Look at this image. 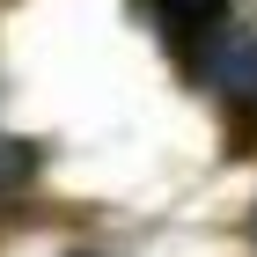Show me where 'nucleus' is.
Returning a JSON list of instances; mask_svg holds the SVG:
<instances>
[{"label":"nucleus","mask_w":257,"mask_h":257,"mask_svg":"<svg viewBox=\"0 0 257 257\" xmlns=\"http://www.w3.org/2000/svg\"><path fill=\"white\" fill-rule=\"evenodd\" d=\"M37 147H30V140H15V133H0V191H22V184L37 177Z\"/></svg>","instance_id":"3"},{"label":"nucleus","mask_w":257,"mask_h":257,"mask_svg":"<svg viewBox=\"0 0 257 257\" xmlns=\"http://www.w3.org/2000/svg\"><path fill=\"white\" fill-rule=\"evenodd\" d=\"M147 8H155L169 44H198V37H213L228 22V0H147Z\"/></svg>","instance_id":"2"},{"label":"nucleus","mask_w":257,"mask_h":257,"mask_svg":"<svg viewBox=\"0 0 257 257\" xmlns=\"http://www.w3.org/2000/svg\"><path fill=\"white\" fill-rule=\"evenodd\" d=\"M213 88L235 103L242 118H257V37L220 44V59H213Z\"/></svg>","instance_id":"1"}]
</instances>
